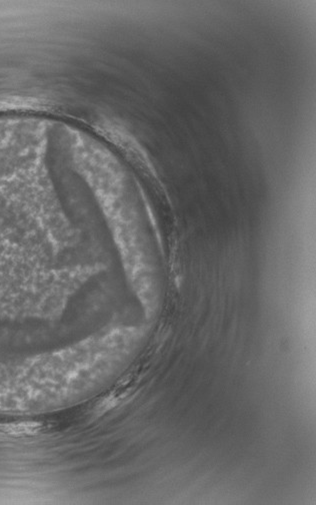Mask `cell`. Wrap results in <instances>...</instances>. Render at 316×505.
Masks as SVG:
<instances>
[{
	"label": "cell",
	"mask_w": 316,
	"mask_h": 505,
	"mask_svg": "<svg viewBox=\"0 0 316 505\" xmlns=\"http://www.w3.org/2000/svg\"><path fill=\"white\" fill-rule=\"evenodd\" d=\"M37 429H38V425L37 424H32V423L18 424V425L11 424V425H6V426H1V427H0V430H1L2 432L8 433V434L29 433V432H34Z\"/></svg>",
	"instance_id": "obj_1"
}]
</instances>
